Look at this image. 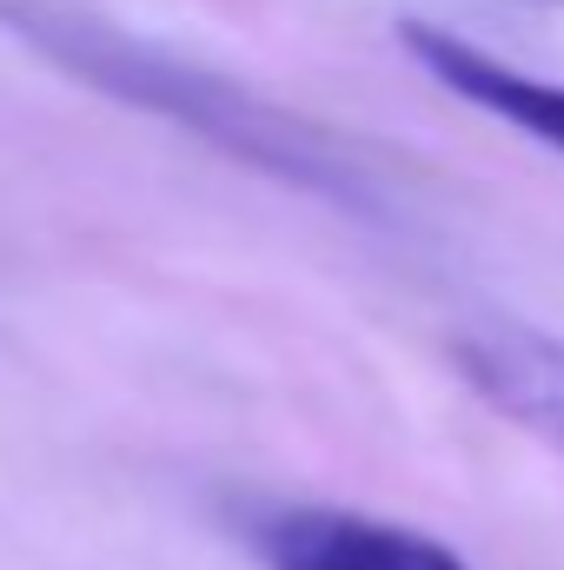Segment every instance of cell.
Here are the masks:
<instances>
[{"mask_svg": "<svg viewBox=\"0 0 564 570\" xmlns=\"http://www.w3.org/2000/svg\"><path fill=\"white\" fill-rule=\"evenodd\" d=\"M0 20L20 40H33L47 60H60L74 80H87V87H100V94H114V100H127L140 114H159V120L213 140L220 153H233V159L285 179V186H312L325 199L359 206L352 159H339V146L325 140L319 127L292 120L273 100H260V94H246V87H233V80L179 60V53L127 40V33H114L100 20H67V13L27 7V0H0Z\"/></svg>", "mask_w": 564, "mask_h": 570, "instance_id": "1", "label": "cell"}, {"mask_svg": "<svg viewBox=\"0 0 564 570\" xmlns=\"http://www.w3.org/2000/svg\"><path fill=\"white\" fill-rule=\"evenodd\" d=\"M253 558L266 570H471L445 538L359 518V511H325V504H285L253 524Z\"/></svg>", "mask_w": 564, "mask_h": 570, "instance_id": "2", "label": "cell"}, {"mask_svg": "<svg viewBox=\"0 0 564 570\" xmlns=\"http://www.w3.org/2000/svg\"><path fill=\"white\" fill-rule=\"evenodd\" d=\"M399 40H406V53L419 60L445 94H458L465 107H478V114L518 127L525 140L564 153V87L558 80L525 73V67H512V60L485 53L478 40H465V33H451V27H431V20H406Z\"/></svg>", "mask_w": 564, "mask_h": 570, "instance_id": "3", "label": "cell"}, {"mask_svg": "<svg viewBox=\"0 0 564 570\" xmlns=\"http://www.w3.org/2000/svg\"><path fill=\"white\" fill-rule=\"evenodd\" d=\"M451 365L498 419L564 451V338L532 325H485L458 332Z\"/></svg>", "mask_w": 564, "mask_h": 570, "instance_id": "4", "label": "cell"}]
</instances>
